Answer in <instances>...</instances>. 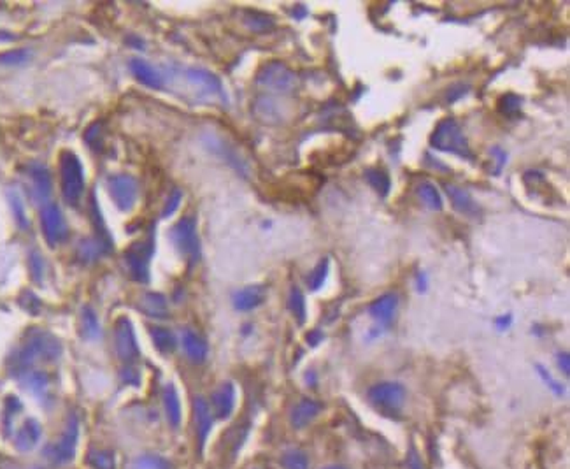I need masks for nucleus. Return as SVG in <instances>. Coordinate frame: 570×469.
I'll return each mask as SVG.
<instances>
[{
  "label": "nucleus",
  "instance_id": "f257e3e1",
  "mask_svg": "<svg viewBox=\"0 0 570 469\" xmlns=\"http://www.w3.org/2000/svg\"><path fill=\"white\" fill-rule=\"evenodd\" d=\"M430 146L444 153L456 155L465 160H472L474 153L470 151L469 141L463 134L462 125L456 122L455 118H443L433 128L430 135Z\"/></svg>",
  "mask_w": 570,
  "mask_h": 469
},
{
  "label": "nucleus",
  "instance_id": "f03ea898",
  "mask_svg": "<svg viewBox=\"0 0 570 469\" xmlns=\"http://www.w3.org/2000/svg\"><path fill=\"white\" fill-rule=\"evenodd\" d=\"M60 177H62V195L69 206H78L85 192V171L79 157L73 151H62L60 155Z\"/></svg>",
  "mask_w": 570,
  "mask_h": 469
},
{
  "label": "nucleus",
  "instance_id": "7ed1b4c3",
  "mask_svg": "<svg viewBox=\"0 0 570 469\" xmlns=\"http://www.w3.org/2000/svg\"><path fill=\"white\" fill-rule=\"evenodd\" d=\"M62 354V346H60L58 339L53 338L51 334L46 332H37L32 336L28 343H25L23 348L18 351L16 355V368L26 369L33 364L36 361L43 359V361H55Z\"/></svg>",
  "mask_w": 570,
  "mask_h": 469
},
{
  "label": "nucleus",
  "instance_id": "20e7f679",
  "mask_svg": "<svg viewBox=\"0 0 570 469\" xmlns=\"http://www.w3.org/2000/svg\"><path fill=\"white\" fill-rule=\"evenodd\" d=\"M256 85L265 90H270V92L290 93L297 90L298 78L288 66L274 60V62L265 63L258 71V74H256Z\"/></svg>",
  "mask_w": 570,
  "mask_h": 469
},
{
  "label": "nucleus",
  "instance_id": "39448f33",
  "mask_svg": "<svg viewBox=\"0 0 570 469\" xmlns=\"http://www.w3.org/2000/svg\"><path fill=\"white\" fill-rule=\"evenodd\" d=\"M171 239L177 252L194 266L200 260V239L195 217H183L172 227Z\"/></svg>",
  "mask_w": 570,
  "mask_h": 469
},
{
  "label": "nucleus",
  "instance_id": "423d86ee",
  "mask_svg": "<svg viewBox=\"0 0 570 469\" xmlns=\"http://www.w3.org/2000/svg\"><path fill=\"white\" fill-rule=\"evenodd\" d=\"M367 397L377 410L384 413H397L406 403V387L399 381H381L369 388Z\"/></svg>",
  "mask_w": 570,
  "mask_h": 469
},
{
  "label": "nucleus",
  "instance_id": "0eeeda50",
  "mask_svg": "<svg viewBox=\"0 0 570 469\" xmlns=\"http://www.w3.org/2000/svg\"><path fill=\"white\" fill-rule=\"evenodd\" d=\"M109 195L120 211L127 213L135 206L139 195V183L130 174H111L105 180Z\"/></svg>",
  "mask_w": 570,
  "mask_h": 469
},
{
  "label": "nucleus",
  "instance_id": "6e6552de",
  "mask_svg": "<svg viewBox=\"0 0 570 469\" xmlns=\"http://www.w3.org/2000/svg\"><path fill=\"white\" fill-rule=\"evenodd\" d=\"M115 348L118 354L120 361L125 366H134L139 357V346L137 338H135L134 325L127 316L116 320L115 325Z\"/></svg>",
  "mask_w": 570,
  "mask_h": 469
},
{
  "label": "nucleus",
  "instance_id": "1a4fd4ad",
  "mask_svg": "<svg viewBox=\"0 0 570 469\" xmlns=\"http://www.w3.org/2000/svg\"><path fill=\"white\" fill-rule=\"evenodd\" d=\"M41 229H43V236L50 247H56L65 239L69 230H67V222L58 204H44L43 210H41Z\"/></svg>",
  "mask_w": 570,
  "mask_h": 469
},
{
  "label": "nucleus",
  "instance_id": "9d476101",
  "mask_svg": "<svg viewBox=\"0 0 570 469\" xmlns=\"http://www.w3.org/2000/svg\"><path fill=\"white\" fill-rule=\"evenodd\" d=\"M153 255V239L134 243L125 252V262L132 278L139 283L149 282V260Z\"/></svg>",
  "mask_w": 570,
  "mask_h": 469
},
{
  "label": "nucleus",
  "instance_id": "9b49d317",
  "mask_svg": "<svg viewBox=\"0 0 570 469\" xmlns=\"http://www.w3.org/2000/svg\"><path fill=\"white\" fill-rule=\"evenodd\" d=\"M202 143H204V146L211 151V153H214L216 157H220L221 160L226 162V164L230 165V168H233L237 172L243 174V176H248V172H249L248 162L244 160V158L241 157L239 151L233 148L228 141H225L221 135L214 134V132H207V134L202 135Z\"/></svg>",
  "mask_w": 570,
  "mask_h": 469
},
{
  "label": "nucleus",
  "instance_id": "f8f14e48",
  "mask_svg": "<svg viewBox=\"0 0 570 469\" xmlns=\"http://www.w3.org/2000/svg\"><path fill=\"white\" fill-rule=\"evenodd\" d=\"M79 436V423L75 415H70L69 423H67L65 431H63L62 438L56 441L55 445L48 446L46 455L51 463L55 464H67L74 459L75 453V443H78Z\"/></svg>",
  "mask_w": 570,
  "mask_h": 469
},
{
  "label": "nucleus",
  "instance_id": "ddd939ff",
  "mask_svg": "<svg viewBox=\"0 0 570 469\" xmlns=\"http://www.w3.org/2000/svg\"><path fill=\"white\" fill-rule=\"evenodd\" d=\"M211 406H213L214 417L225 420L232 415L236 406V387L232 381H225L211 396Z\"/></svg>",
  "mask_w": 570,
  "mask_h": 469
},
{
  "label": "nucleus",
  "instance_id": "4468645a",
  "mask_svg": "<svg viewBox=\"0 0 570 469\" xmlns=\"http://www.w3.org/2000/svg\"><path fill=\"white\" fill-rule=\"evenodd\" d=\"M186 78L188 81L194 83L195 86H199L204 93L207 96H214V97H223V83L221 79L218 78L216 74L211 73V71L202 69V67H191V69L186 71Z\"/></svg>",
  "mask_w": 570,
  "mask_h": 469
},
{
  "label": "nucleus",
  "instance_id": "2eb2a0df",
  "mask_svg": "<svg viewBox=\"0 0 570 469\" xmlns=\"http://www.w3.org/2000/svg\"><path fill=\"white\" fill-rule=\"evenodd\" d=\"M444 188H446V194H448L449 200H451L453 207H455L460 215H465V217L475 218L479 213H481V207H479V204L475 202V199L472 197L465 188L456 187V185H449V183L444 185Z\"/></svg>",
  "mask_w": 570,
  "mask_h": 469
},
{
  "label": "nucleus",
  "instance_id": "dca6fc26",
  "mask_svg": "<svg viewBox=\"0 0 570 469\" xmlns=\"http://www.w3.org/2000/svg\"><path fill=\"white\" fill-rule=\"evenodd\" d=\"M267 290L263 285H249L233 294V308L237 311H251L265 302Z\"/></svg>",
  "mask_w": 570,
  "mask_h": 469
},
{
  "label": "nucleus",
  "instance_id": "f3484780",
  "mask_svg": "<svg viewBox=\"0 0 570 469\" xmlns=\"http://www.w3.org/2000/svg\"><path fill=\"white\" fill-rule=\"evenodd\" d=\"M181 343H183L184 354L190 359L194 364H202L206 362L207 355H209V346H207L206 339L197 334L191 329H184L183 336H181Z\"/></svg>",
  "mask_w": 570,
  "mask_h": 469
},
{
  "label": "nucleus",
  "instance_id": "a211bd4d",
  "mask_svg": "<svg viewBox=\"0 0 570 469\" xmlns=\"http://www.w3.org/2000/svg\"><path fill=\"white\" fill-rule=\"evenodd\" d=\"M399 297L395 294H384V296L377 297L376 301L371 302L369 306V315L372 316L377 324L381 325H390L394 320L395 313H397Z\"/></svg>",
  "mask_w": 570,
  "mask_h": 469
},
{
  "label": "nucleus",
  "instance_id": "6ab92c4d",
  "mask_svg": "<svg viewBox=\"0 0 570 469\" xmlns=\"http://www.w3.org/2000/svg\"><path fill=\"white\" fill-rule=\"evenodd\" d=\"M194 411H195V423H197V436H199V448L202 452L204 445H206L207 436L213 427V411L207 401L204 397H195L194 401Z\"/></svg>",
  "mask_w": 570,
  "mask_h": 469
},
{
  "label": "nucleus",
  "instance_id": "aec40b11",
  "mask_svg": "<svg viewBox=\"0 0 570 469\" xmlns=\"http://www.w3.org/2000/svg\"><path fill=\"white\" fill-rule=\"evenodd\" d=\"M320 411H322V404L318 401L305 397V399H302L300 403H297L293 406L292 415H290V422H292V426L295 429H304V427H307L312 420L318 417Z\"/></svg>",
  "mask_w": 570,
  "mask_h": 469
},
{
  "label": "nucleus",
  "instance_id": "412c9836",
  "mask_svg": "<svg viewBox=\"0 0 570 469\" xmlns=\"http://www.w3.org/2000/svg\"><path fill=\"white\" fill-rule=\"evenodd\" d=\"M28 177L32 181V194L37 200H48L51 195V176L46 165L32 164L28 168Z\"/></svg>",
  "mask_w": 570,
  "mask_h": 469
},
{
  "label": "nucleus",
  "instance_id": "4be33fe9",
  "mask_svg": "<svg viewBox=\"0 0 570 469\" xmlns=\"http://www.w3.org/2000/svg\"><path fill=\"white\" fill-rule=\"evenodd\" d=\"M112 249L111 239H104V237H85L78 247V257L83 262H95L97 259Z\"/></svg>",
  "mask_w": 570,
  "mask_h": 469
},
{
  "label": "nucleus",
  "instance_id": "5701e85b",
  "mask_svg": "<svg viewBox=\"0 0 570 469\" xmlns=\"http://www.w3.org/2000/svg\"><path fill=\"white\" fill-rule=\"evenodd\" d=\"M130 71L132 74L137 78V81H141L142 85L148 86V88L160 90L162 86H164V79H162L160 73H158L151 63L146 62V60L141 58L130 60Z\"/></svg>",
  "mask_w": 570,
  "mask_h": 469
},
{
  "label": "nucleus",
  "instance_id": "b1692460",
  "mask_svg": "<svg viewBox=\"0 0 570 469\" xmlns=\"http://www.w3.org/2000/svg\"><path fill=\"white\" fill-rule=\"evenodd\" d=\"M139 308L151 319H167L169 316L167 299L158 292L142 294L141 301H139Z\"/></svg>",
  "mask_w": 570,
  "mask_h": 469
},
{
  "label": "nucleus",
  "instance_id": "393cba45",
  "mask_svg": "<svg viewBox=\"0 0 570 469\" xmlns=\"http://www.w3.org/2000/svg\"><path fill=\"white\" fill-rule=\"evenodd\" d=\"M253 113H255V116L260 120V122L269 125L279 123L283 118L281 108H279L278 102L265 96L258 97V99L255 100V104H253Z\"/></svg>",
  "mask_w": 570,
  "mask_h": 469
},
{
  "label": "nucleus",
  "instance_id": "a878e982",
  "mask_svg": "<svg viewBox=\"0 0 570 469\" xmlns=\"http://www.w3.org/2000/svg\"><path fill=\"white\" fill-rule=\"evenodd\" d=\"M39 438H41L39 422L33 418H28L23 426H21V429L18 431L16 448L21 450V452H28V450H32L33 446L37 445Z\"/></svg>",
  "mask_w": 570,
  "mask_h": 469
},
{
  "label": "nucleus",
  "instance_id": "bb28decb",
  "mask_svg": "<svg viewBox=\"0 0 570 469\" xmlns=\"http://www.w3.org/2000/svg\"><path fill=\"white\" fill-rule=\"evenodd\" d=\"M164 408H165V415H167L169 423L177 429L181 423V403H179V394H177L176 387L172 383H167L164 388Z\"/></svg>",
  "mask_w": 570,
  "mask_h": 469
},
{
  "label": "nucleus",
  "instance_id": "cd10ccee",
  "mask_svg": "<svg viewBox=\"0 0 570 469\" xmlns=\"http://www.w3.org/2000/svg\"><path fill=\"white\" fill-rule=\"evenodd\" d=\"M149 336L154 348H157L162 355H171L177 348L176 336H174V332L169 331L167 327H157V325H154V327H149Z\"/></svg>",
  "mask_w": 570,
  "mask_h": 469
},
{
  "label": "nucleus",
  "instance_id": "c85d7f7f",
  "mask_svg": "<svg viewBox=\"0 0 570 469\" xmlns=\"http://www.w3.org/2000/svg\"><path fill=\"white\" fill-rule=\"evenodd\" d=\"M81 334L88 341H97L102 336L99 316L90 306H85L81 311Z\"/></svg>",
  "mask_w": 570,
  "mask_h": 469
},
{
  "label": "nucleus",
  "instance_id": "c756f323",
  "mask_svg": "<svg viewBox=\"0 0 570 469\" xmlns=\"http://www.w3.org/2000/svg\"><path fill=\"white\" fill-rule=\"evenodd\" d=\"M365 181H367L369 187H371L379 197H386V195L390 194L391 180L390 176H388V172L383 171V169L379 168L367 169V171H365Z\"/></svg>",
  "mask_w": 570,
  "mask_h": 469
},
{
  "label": "nucleus",
  "instance_id": "7c9ffc66",
  "mask_svg": "<svg viewBox=\"0 0 570 469\" xmlns=\"http://www.w3.org/2000/svg\"><path fill=\"white\" fill-rule=\"evenodd\" d=\"M416 192L418 195H420V199L425 202V206H428L430 210L440 211L444 207V200L440 197L439 190H437L436 185L430 183V181H421V183L418 185Z\"/></svg>",
  "mask_w": 570,
  "mask_h": 469
},
{
  "label": "nucleus",
  "instance_id": "2f4dec72",
  "mask_svg": "<svg viewBox=\"0 0 570 469\" xmlns=\"http://www.w3.org/2000/svg\"><path fill=\"white\" fill-rule=\"evenodd\" d=\"M244 24L248 25L249 30L256 34H263L269 32V30L274 29V20L267 14L258 13V11H246V18H244Z\"/></svg>",
  "mask_w": 570,
  "mask_h": 469
},
{
  "label": "nucleus",
  "instance_id": "473e14b6",
  "mask_svg": "<svg viewBox=\"0 0 570 469\" xmlns=\"http://www.w3.org/2000/svg\"><path fill=\"white\" fill-rule=\"evenodd\" d=\"M328 271H330V260L324 257V259L320 260L318 264L315 266V269L309 272L307 276V287L311 290H320L323 287V283L327 282Z\"/></svg>",
  "mask_w": 570,
  "mask_h": 469
},
{
  "label": "nucleus",
  "instance_id": "72a5a7b5",
  "mask_svg": "<svg viewBox=\"0 0 570 469\" xmlns=\"http://www.w3.org/2000/svg\"><path fill=\"white\" fill-rule=\"evenodd\" d=\"M288 308H290V311L293 313V316H295L298 324L300 325L304 324L305 315H307V311H305V297L298 287H293V289L290 290Z\"/></svg>",
  "mask_w": 570,
  "mask_h": 469
},
{
  "label": "nucleus",
  "instance_id": "f704fd0d",
  "mask_svg": "<svg viewBox=\"0 0 570 469\" xmlns=\"http://www.w3.org/2000/svg\"><path fill=\"white\" fill-rule=\"evenodd\" d=\"M281 464L285 469H309V459L302 450L292 448L283 453Z\"/></svg>",
  "mask_w": 570,
  "mask_h": 469
},
{
  "label": "nucleus",
  "instance_id": "c9c22d12",
  "mask_svg": "<svg viewBox=\"0 0 570 469\" xmlns=\"http://www.w3.org/2000/svg\"><path fill=\"white\" fill-rule=\"evenodd\" d=\"M88 463L93 469H116L115 455L107 450H92L88 455Z\"/></svg>",
  "mask_w": 570,
  "mask_h": 469
},
{
  "label": "nucleus",
  "instance_id": "e433bc0d",
  "mask_svg": "<svg viewBox=\"0 0 570 469\" xmlns=\"http://www.w3.org/2000/svg\"><path fill=\"white\" fill-rule=\"evenodd\" d=\"M521 104H523V99L519 96H516V93H505L498 100V111L505 116H516L519 113Z\"/></svg>",
  "mask_w": 570,
  "mask_h": 469
},
{
  "label": "nucleus",
  "instance_id": "4c0bfd02",
  "mask_svg": "<svg viewBox=\"0 0 570 469\" xmlns=\"http://www.w3.org/2000/svg\"><path fill=\"white\" fill-rule=\"evenodd\" d=\"M25 383L33 394H41L48 388V376L43 371H26Z\"/></svg>",
  "mask_w": 570,
  "mask_h": 469
},
{
  "label": "nucleus",
  "instance_id": "58836bf2",
  "mask_svg": "<svg viewBox=\"0 0 570 469\" xmlns=\"http://www.w3.org/2000/svg\"><path fill=\"white\" fill-rule=\"evenodd\" d=\"M30 60L28 50H11L0 55V63L2 66H23Z\"/></svg>",
  "mask_w": 570,
  "mask_h": 469
},
{
  "label": "nucleus",
  "instance_id": "ea45409f",
  "mask_svg": "<svg viewBox=\"0 0 570 469\" xmlns=\"http://www.w3.org/2000/svg\"><path fill=\"white\" fill-rule=\"evenodd\" d=\"M137 469H171L169 463L158 455H142L135 463Z\"/></svg>",
  "mask_w": 570,
  "mask_h": 469
},
{
  "label": "nucleus",
  "instance_id": "a19ab883",
  "mask_svg": "<svg viewBox=\"0 0 570 469\" xmlns=\"http://www.w3.org/2000/svg\"><path fill=\"white\" fill-rule=\"evenodd\" d=\"M181 200H183V192H181L179 188H174V190L171 192V195L167 197V202L164 204V210H162V217H164V218L172 217V215L177 211V207H179Z\"/></svg>",
  "mask_w": 570,
  "mask_h": 469
},
{
  "label": "nucleus",
  "instance_id": "79ce46f5",
  "mask_svg": "<svg viewBox=\"0 0 570 469\" xmlns=\"http://www.w3.org/2000/svg\"><path fill=\"white\" fill-rule=\"evenodd\" d=\"M9 200H11V207H13V211H14V217H16L18 225L23 227L25 229V227L28 225V220H26L23 202H21L20 197H18L16 194H9Z\"/></svg>",
  "mask_w": 570,
  "mask_h": 469
},
{
  "label": "nucleus",
  "instance_id": "37998d69",
  "mask_svg": "<svg viewBox=\"0 0 570 469\" xmlns=\"http://www.w3.org/2000/svg\"><path fill=\"white\" fill-rule=\"evenodd\" d=\"M535 368H537V371H539V376H541L542 380L546 381V383H547V387H549L551 391L554 392V394H556V396H564V387H561V385L558 383V381L554 380L553 376H551V374H549V371H547V369L544 368V366L537 364V366H535Z\"/></svg>",
  "mask_w": 570,
  "mask_h": 469
},
{
  "label": "nucleus",
  "instance_id": "c03bdc74",
  "mask_svg": "<svg viewBox=\"0 0 570 469\" xmlns=\"http://www.w3.org/2000/svg\"><path fill=\"white\" fill-rule=\"evenodd\" d=\"M30 271H32L33 279L41 282V278H43V271H44V262H43V257H41L39 252H32V255H30Z\"/></svg>",
  "mask_w": 570,
  "mask_h": 469
},
{
  "label": "nucleus",
  "instance_id": "a18cd8bd",
  "mask_svg": "<svg viewBox=\"0 0 570 469\" xmlns=\"http://www.w3.org/2000/svg\"><path fill=\"white\" fill-rule=\"evenodd\" d=\"M85 141L88 143V145H90V148L100 150L102 141H100V130H99V123L92 125V127H90L88 130H86V134H85Z\"/></svg>",
  "mask_w": 570,
  "mask_h": 469
},
{
  "label": "nucleus",
  "instance_id": "49530a36",
  "mask_svg": "<svg viewBox=\"0 0 570 469\" xmlns=\"http://www.w3.org/2000/svg\"><path fill=\"white\" fill-rule=\"evenodd\" d=\"M467 92H469V86L467 85L453 86L448 92V102H456L458 99H462L463 96H467Z\"/></svg>",
  "mask_w": 570,
  "mask_h": 469
},
{
  "label": "nucleus",
  "instance_id": "de8ad7c7",
  "mask_svg": "<svg viewBox=\"0 0 570 469\" xmlns=\"http://www.w3.org/2000/svg\"><path fill=\"white\" fill-rule=\"evenodd\" d=\"M323 338H324L323 332H322V331H318V329H315V331L309 332L307 338H305V339H307L309 345H311V346H316V345H320V343L323 341Z\"/></svg>",
  "mask_w": 570,
  "mask_h": 469
},
{
  "label": "nucleus",
  "instance_id": "09e8293b",
  "mask_svg": "<svg viewBox=\"0 0 570 469\" xmlns=\"http://www.w3.org/2000/svg\"><path fill=\"white\" fill-rule=\"evenodd\" d=\"M492 155H495V157H497V162H498L497 174H498V172L502 171V168H504V165H505V160H507V153H505L504 150L498 148V146H497V148H493V150H492Z\"/></svg>",
  "mask_w": 570,
  "mask_h": 469
},
{
  "label": "nucleus",
  "instance_id": "8fccbe9b",
  "mask_svg": "<svg viewBox=\"0 0 570 469\" xmlns=\"http://www.w3.org/2000/svg\"><path fill=\"white\" fill-rule=\"evenodd\" d=\"M558 366H560V369L564 371L565 374L570 373V359H569V354H560L558 355Z\"/></svg>",
  "mask_w": 570,
  "mask_h": 469
},
{
  "label": "nucleus",
  "instance_id": "3c124183",
  "mask_svg": "<svg viewBox=\"0 0 570 469\" xmlns=\"http://www.w3.org/2000/svg\"><path fill=\"white\" fill-rule=\"evenodd\" d=\"M407 468L409 469H423V464L420 460V457L416 455V452L409 453V460H407Z\"/></svg>",
  "mask_w": 570,
  "mask_h": 469
},
{
  "label": "nucleus",
  "instance_id": "603ef678",
  "mask_svg": "<svg viewBox=\"0 0 570 469\" xmlns=\"http://www.w3.org/2000/svg\"><path fill=\"white\" fill-rule=\"evenodd\" d=\"M511 321H512L511 315H504V316H498V319L495 320V325H497V329L504 331V329H507L509 325H511Z\"/></svg>",
  "mask_w": 570,
  "mask_h": 469
},
{
  "label": "nucleus",
  "instance_id": "864d4df0",
  "mask_svg": "<svg viewBox=\"0 0 570 469\" xmlns=\"http://www.w3.org/2000/svg\"><path fill=\"white\" fill-rule=\"evenodd\" d=\"M418 290H420V292L421 290H425V274H421V272L418 274Z\"/></svg>",
  "mask_w": 570,
  "mask_h": 469
},
{
  "label": "nucleus",
  "instance_id": "5fc2aeb1",
  "mask_svg": "<svg viewBox=\"0 0 570 469\" xmlns=\"http://www.w3.org/2000/svg\"><path fill=\"white\" fill-rule=\"evenodd\" d=\"M324 469H346V468H342V466H328V468H324Z\"/></svg>",
  "mask_w": 570,
  "mask_h": 469
}]
</instances>
